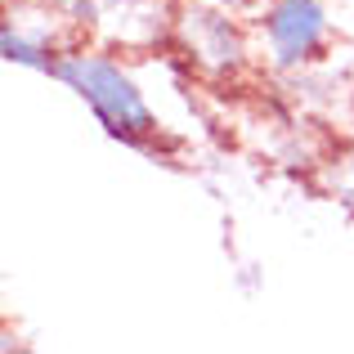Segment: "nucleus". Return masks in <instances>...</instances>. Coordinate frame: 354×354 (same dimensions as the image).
Instances as JSON below:
<instances>
[{
  "instance_id": "1",
  "label": "nucleus",
  "mask_w": 354,
  "mask_h": 354,
  "mask_svg": "<svg viewBox=\"0 0 354 354\" xmlns=\"http://www.w3.org/2000/svg\"><path fill=\"white\" fill-rule=\"evenodd\" d=\"M54 77H63L90 108H95V117L108 126V135L126 139V144H135V148H153L157 117L148 113L139 86L130 81V72H121V63H113L99 50H68L54 63Z\"/></svg>"
},
{
  "instance_id": "4",
  "label": "nucleus",
  "mask_w": 354,
  "mask_h": 354,
  "mask_svg": "<svg viewBox=\"0 0 354 354\" xmlns=\"http://www.w3.org/2000/svg\"><path fill=\"white\" fill-rule=\"evenodd\" d=\"M0 50H5L9 63H27V68H41V72H54V63H59L54 45L41 41V36H27L23 27L14 23V14H9L5 32H0Z\"/></svg>"
},
{
  "instance_id": "5",
  "label": "nucleus",
  "mask_w": 354,
  "mask_h": 354,
  "mask_svg": "<svg viewBox=\"0 0 354 354\" xmlns=\"http://www.w3.org/2000/svg\"><path fill=\"white\" fill-rule=\"evenodd\" d=\"M211 5H220V9H247L251 0H211Z\"/></svg>"
},
{
  "instance_id": "2",
  "label": "nucleus",
  "mask_w": 354,
  "mask_h": 354,
  "mask_svg": "<svg viewBox=\"0 0 354 354\" xmlns=\"http://www.w3.org/2000/svg\"><path fill=\"white\" fill-rule=\"evenodd\" d=\"M171 41L180 45L189 68L202 72L207 81H229L247 68V36H242V27L229 18V9L211 5V0L184 5L180 14H175Z\"/></svg>"
},
{
  "instance_id": "3",
  "label": "nucleus",
  "mask_w": 354,
  "mask_h": 354,
  "mask_svg": "<svg viewBox=\"0 0 354 354\" xmlns=\"http://www.w3.org/2000/svg\"><path fill=\"white\" fill-rule=\"evenodd\" d=\"M265 54L278 72H301L323 59L332 41V18L328 0H269L260 18Z\"/></svg>"
}]
</instances>
